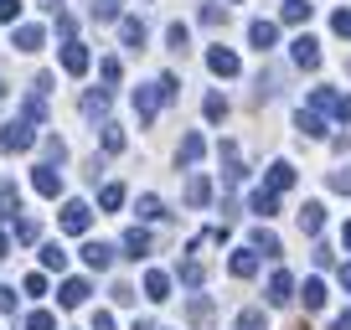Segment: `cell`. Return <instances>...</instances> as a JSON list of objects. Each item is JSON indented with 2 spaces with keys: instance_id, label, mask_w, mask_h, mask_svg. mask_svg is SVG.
I'll list each match as a JSON object with an SVG mask.
<instances>
[{
  "instance_id": "cell-7",
  "label": "cell",
  "mask_w": 351,
  "mask_h": 330,
  "mask_svg": "<svg viewBox=\"0 0 351 330\" xmlns=\"http://www.w3.org/2000/svg\"><path fill=\"white\" fill-rule=\"evenodd\" d=\"M88 62H93V57H88L83 42H67V47H62V73H67V77H83Z\"/></svg>"
},
{
  "instance_id": "cell-48",
  "label": "cell",
  "mask_w": 351,
  "mask_h": 330,
  "mask_svg": "<svg viewBox=\"0 0 351 330\" xmlns=\"http://www.w3.org/2000/svg\"><path fill=\"white\" fill-rule=\"evenodd\" d=\"M0 315H16V289L0 284Z\"/></svg>"
},
{
  "instance_id": "cell-36",
  "label": "cell",
  "mask_w": 351,
  "mask_h": 330,
  "mask_svg": "<svg viewBox=\"0 0 351 330\" xmlns=\"http://www.w3.org/2000/svg\"><path fill=\"white\" fill-rule=\"evenodd\" d=\"M285 21L289 26H305L310 21V5H305V0H285Z\"/></svg>"
},
{
  "instance_id": "cell-45",
  "label": "cell",
  "mask_w": 351,
  "mask_h": 330,
  "mask_svg": "<svg viewBox=\"0 0 351 330\" xmlns=\"http://www.w3.org/2000/svg\"><path fill=\"white\" fill-rule=\"evenodd\" d=\"M99 73H104V83H119V73H124V67H119V57H104V62H99Z\"/></svg>"
},
{
  "instance_id": "cell-50",
  "label": "cell",
  "mask_w": 351,
  "mask_h": 330,
  "mask_svg": "<svg viewBox=\"0 0 351 330\" xmlns=\"http://www.w3.org/2000/svg\"><path fill=\"white\" fill-rule=\"evenodd\" d=\"M330 191H351V170H330Z\"/></svg>"
},
{
  "instance_id": "cell-59",
  "label": "cell",
  "mask_w": 351,
  "mask_h": 330,
  "mask_svg": "<svg viewBox=\"0 0 351 330\" xmlns=\"http://www.w3.org/2000/svg\"><path fill=\"white\" fill-rule=\"evenodd\" d=\"M0 99H5V83H0Z\"/></svg>"
},
{
  "instance_id": "cell-31",
  "label": "cell",
  "mask_w": 351,
  "mask_h": 330,
  "mask_svg": "<svg viewBox=\"0 0 351 330\" xmlns=\"http://www.w3.org/2000/svg\"><path fill=\"white\" fill-rule=\"evenodd\" d=\"M42 268H57V274L67 268V253H62V242H47V248H42Z\"/></svg>"
},
{
  "instance_id": "cell-3",
  "label": "cell",
  "mask_w": 351,
  "mask_h": 330,
  "mask_svg": "<svg viewBox=\"0 0 351 330\" xmlns=\"http://www.w3.org/2000/svg\"><path fill=\"white\" fill-rule=\"evenodd\" d=\"M289 57H295V67L315 73V67H320V42H315V36H295V42H289Z\"/></svg>"
},
{
  "instance_id": "cell-24",
  "label": "cell",
  "mask_w": 351,
  "mask_h": 330,
  "mask_svg": "<svg viewBox=\"0 0 351 330\" xmlns=\"http://www.w3.org/2000/svg\"><path fill=\"white\" fill-rule=\"evenodd\" d=\"M248 207L258 212V217H274V212H279V196H274V191H263V186H258V191L248 196Z\"/></svg>"
},
{
  "instance_id": "cell-19",
  "label": "cell",
  "mask_w": 351,
  "mask_h": 330,
  "mask_svg": "<svg viewBox=\"0 0 351 330\" xmlns=\"http://www.w3.org/2000/svg\"><path fill=\"white\" fill-rule=\"evenodd\" d=\"M202 155H207V140H202V134H186V140H181V150H176V160H181V165H197Z\"/></svg>"
},
{
  "instance_id": "cell-55",
  "label": "cell",
  "mask_w": 351,
  "mask_h": 330,
  "mask_svg": "<svg viewBox=\"0 0 351 330\" xmlns=\"http://www.w3.org/2000/svg\"><path fill=\"white\" fill-rule=\"evenodd\" d=\"M5 253H11V232L0 227V258H5Z\"/></svg>"
},
{
  "instance_id": "cell-37",
  "label": "cell",
  "mask_w": 351,
  "mask_h": 330,
  "mask_svg": "<svg viewBox=\"0 0 351 330\" xmlns=\"http://www.w3.org/2000/svg\"><path fill=\"white\" fill-rule=\"evenodd\" d=\"M202 279H207V268H202L197 258H186V264H181V284H186V289H197Z\"/></svg>"
},
{
  "instance_id": "cell-46",
  "label": "cell",
  "mask_w": 351,
  "mask_h": 330,
  "mask_svg": "<svg viewBox=\"0 0 351 330\" xmlns=\"http://www.w3.org/2000/svg\"><path fill=\"white\" fill-rule=\"evenodd\" d=\"M202 21H207V26H222V21H228V11H222V5H202Z\"/></svg>"
},
{
  "instance_id": "cell-9",
  "label": "cell",
  "mask_w": 351,
  "mask_h": 330,
  "mask_svg": "<svg viewBox=\"0 0 351 330\" xmlns=\"http://www.w3.org/2000/svg\"><path fill=\"white\" fill-rule=\"evenodd\" d=\"M289 186H295V165H289V160H274V165H269L263 191H274V196H279V191H289Z\"/></svg>"
},
{
  "instance_id": "cell-52",
  "label": "cell",
  "mask_w": 351,
  "mask_h": 330,
  "mask_svg": "<svg viewBox=\"0 0 351 330\" xmlns=\"http://www.w3.org/2000/svg\"><path fill=\"white\" fill-rule=\"evenodd\" d=\"M93 330H114V315H109V309H93Z\"/></svg>"
},
{
  "instance_id": "cell-44",
  "label": "cell",
  "mask_w": 351,
  "mask_h": 330,
  "mask_svg": "<svg viewBox=\"0 0 351 330\" xmlns=\"http://www.w3.org/2000/svg\"><path fill=\"white\" fill-rule=\"evenodd\" d=\"M238 330H263V309H243V315H238Z\"/></svg>"
},
{
  "instance_id": "cell-23",
  "label": "cell",
  "mask_w": 351,
  "mask_h": 330,
  "mask_svg": "<svg viewBox=\"0 0 351 330\" xmlns=\"http://www.w3.org/2000/svg\"><path fill=\"white\" fill-rule=\"evenodd\" d=\"M16 212H21V191H16L11 181H0V217L16 222Z\"/></svg>"
},
{
  "instance_id": "cell-54",
  "label": "cell",
  "mask_w": 351,
  "mask_h": 330,
  "mask_svg": "<svg viewBox=\"0 0 351 330\" xmlns=\"http://www.w3.org/2000/svg\"><path fill=\"white\" fill-rule=\"evenodd\" d=\"M330 330H351V309H341V315L330 320Z\"/></svg>"
},
{
  "instance_id": "cell-33",
  "label": "cell",
  "mask_w": 351,
  "mask_h": 330,
  "mask_svg": "<svg viewBox=\"0 0 351 330\" xmlns=\"http://www.w3.org/2000/svg\"><path fill=\"white\" fill-rule=\"evenodd\" d=\"M336 99H341V93H330V88H315V93H310V109H315V114H336Z\"/></svg>"
},
{
  "instance_id": "cell-11",
  "label": "cell",
  "mask_w": 351,
  "mask_h": 330,
  "mask_svg": "<svg viewBox=\"0 0 351 330\" xmlns=\"http://www.w3.org/2000/svg\"><path fill=\"white\" fill-rule=\"evenodd\" d=\"M155 109H160V88H134V114H140V124H150L155 119Z\"/></svg>"
},
{
  "instance_id": "cell-38",
  "label": "cell",
  "mask_w": 351,
  "mask_h": 330,
  "mask_svg": "<svg viewBox=\"0 0 351 330\" xmlns=\"http://www.w3.org/2000/svg\"><path fill=\"white\" fill-rule=\"evenodd\" d=\"M26 330H57V315L52 309H32V315H26Z\"/></svg>"
},
{
  "instance_id": "cell-18",
  "label": "cell",
  "mask_w": 351,
  "mask_h": 330,
  "mask_svg": "<svg viewBox=\"0 0 351 330\" xmlns=\"http://www.w3.org/2000/svg\"><path fill=\"white\" fill-rule=\"evenodd\" d=\"M83 114L88 119H104V114H109V88H88L83 93Z\"/></svg>"
},
{
  "instance_id": "cell-28",
  "label": "cell",
  "mask_w": 351,
  "mask_h": 330,
  "mask_svg": "<svg viewBox=\"0 0 351 330\" xmlns=\"http://www.w3.org/2000/svg\"><path fill=\"white\" fill-rule=\"evenodd\" d=\"M186 315H191V325H212V299H207V294H197V299L186 305Z\"/></svg>"
},
{
  "instance_id": "cell-8",
  "label": "cell",
  "mask_w": 351,
  "mask_h": 330,
  "mask_svg": "<svg viewBox=\"0 0 351 330\" xmlns=\"http://www.w3.org/2000/svg\"><path fill=\"white\" fill-rule=\"evenodd\" d=\"M228 274L232 279H253L258 274V248H238V253L228 258Z\"/></svg>"
},
{
  "instance_id": "cell-39",
  "label": "cell",
  "mask_w": 351,
  "mask_h": 330,
  "mask_svg": "<svg viewBox=\"0 0 351 330\" xmlns=\"http://www.w3.org/2000/svg\"><path fill=\"white\" fill-rule=\"evenodd\" d=\"M42 150H47V165H62L67 160V144L57 140V134H52V140H42Z\"/></svg>"
},
{
  "instance_id": "cell-15",
  "label": "cell",
  "mask_w": 351,
  "mask_h": 330,
  "mask_svg": "<svg viewBox=\"0 0 351 330\" xmlns=\"http://www.w3.org/2000/svg\"><path fill=\"white\" fill-rule=\"evenodd\" d=\"M119 42L130 47V52L145 47V21H140V16H124V21H119Z\"/></svg>"
},
{
  "instance_id": "cell-42",
  "label": "cell",
  "mask_w": 351,
  "mask_h": 330,
  "mask_svg": "<svg viewBox=\"0 0 351 330\" xmlns=\"http://www.w3.org/2000/svg\"><path fill=\"white\" fill-rule=\"evenodd\" d=\"M36 232H42V227H36L32 217H21V222H16V242H36Z\"/></svg>"
},
{
  "instance_id": "cell-22",
  "label": "cell",
  "mask_w": 351,
  "mask_h": 330,
  "mask_svg": "<svg viewBox=\"0 0 351 330\" xmlns=\"http://www.w3.org/2000/svg\"><path fill=\"white\" fill-rule=\"evenodd\" d=\"M295 129H300V134H310V140H320V134H326V124H320V114H315V109H300V114H295Z\"/></svg>"
},
{
  "instance_id": "cell-12",
  "label": "cell",
  "mask_w": 351,
  "mask_h": 330,
  "mask_svg": "<svg viewBox=\"0 0 351 330\" xmlns=\"http://www.w3.org/2000/svg\"><path fill=\"white\" fill-rule=\"evenodd\" d=\"M83 264L104 274V268H114V248L109 242H83Z\"/></svg>"
},
{
  "instance_id": "cell-56",
  "label": "cell",
  "mask_w": 351,
  "mask_h": 330,
  "mask_svg": "<svg viewBox=\"0 0 351 330\" xmlns=\"http://www.w3.org/2000/svg\"><path fill=\"white\" fill-rule=\"evenodd\" d=\"M341 284H346V289H351V264H341Z\"/></svg>"
},
{
  "instance_id": "cell-20",
  "label": "cell",
  "mask_w": 351,
  "mask_h": 330,
  "mask_svg": "<svg viewBox=\"0 0 351 330\" xmlns=\"http://www.w3.org/2000/svg\"><path fill=\"white\" fill-rule=\"evenodd\" d=\"M212 201V181L207 176H191L186 181V207H207Z\"/></svg>"
},
{
  "instance_id": "cell-2",
  "label": "cell",
  "mask_w": 351,
  "mask_h": 330,
  "mask_svg": "<svg viewBox=\"0 0 351 330\" xmlns=\"http://www.w3.org/2000/svg\"><path fill=\"white\" fill-rule=\"evenodd\" d=\"M11 47H16V52H42L47 31H42V26H32V21H21V26H11Z\"/></svg>"
},
{
  "instance_id": "cell-16",
  "label": "cell",
  "mask_w": 351,
  "mask_h": 330,
  "mask_svg": "<svg viewBox=\"0 0 351 330\" xmlns=\"http://www.w3.org/2000/svg\"><path fill=\"white\" fill-rule=\"evenodd\" d=\"M320 227H326V207H320V201H305V207H300V232L315 238Z\"/></svg>"
},
{
  "instance_id": "cell-58",
  "label": "cell",
  "mask_w": 351,
  "mask_h": 330,
  "mask_svg": "<svg viewBox=\"0 0 351 330\" xmlns=\"http://www.w3.org/2000/svg\"><path fill=\"white\" fill-rule=\"evenodd\" d=\"M134 330H155V325H150V320H134Z\"/></svg>"
},
{
  "instance_id": "cell-40",
  "label": "cell",
  "mask_w": 351,
  "mask_h": 330,
  "mask_svg": "<svg viewBox=\"0 0 351 330\" xmlns=\"http://www.w3.org/2000/svg\"><path fill=\"white\" fill-rule=\"evenodd\" d=\"M134 212H140V217H145V222H155V217H165V207H160V196H140V207H134Z\"/></svg>"
},
{
  "instance_id": "cell-57",
  "label": "cell",
  "mask_w": 351,
  "mask_h": 330,
  "mask_svg": "<svg viewBox=\"0 0 351 330\" xmlns=\"http://www.w3.org/2000/svg\"><path fill=\"white\" fill-rule=\"evenodd\" d=\"M341 242H346V248H351V222H346V227H341Z\"/></svg>"
},
{
  "instance_id": "cell-14",
  "label": "cell",
  "mask_w": 351,
  "mask_h": 330,
  "mask_svg": "<svg viewBox=\"0 0 351 330\" xmlns=\"http://www.w3.org/2000/svg\"><path fill=\"white\" fill-rule=\"evenodd\" d=\"M83 299H88V279H67V284L57 289V305L62 309H77Z\"/></svg>"
},
{
  "instance_id": "cell-53",
  "label": "cell",
  "mask_w": 351,
  "mask_h": 330,
  "mask_svg": "<svg viewBox=\"0 0 351 330\" xmlns=\"http://www.w3.org/2000/svg\"><path fill=\"white\" fill-rule=\"evenodd\" d=\"M336 119H341V124H351V93H346V99H336Z\"/></svg>"
},
{
  "instance_id": "cell-27",
  "label": "cell",
  "mask_w": 351,
  "mask_h": 330,
  "mask_svg": "<svg viewBox=\"0 0 351 330\" xmlns=\"http://www.w3.org/2000/svg\"><path fill=\"white\" fill-rule=\"evenodd\" d=\"M253 248H258L263 258H279V253H285V248H279V238H274L269 227H258V232H253Z\"/></svg>"
},
{
  "instance_id": "cell-4",
  "label": "cell",
  "mask_w": 351,
  "mask_h": 330,
  "mask_svg": "<svg viewBox=\"0 0 351 330\" xmlns=\"http://www.w3.org/2000/svg\"><path fill=\"white\" fill-rule=\"evenodd\" d=\"M32 186H36V196H62V170L57 165H36V176H32Z\"/></svg>"
},
{
  "instance_id": "cell-60",
  "label": "cell",
  "mask_w": 351,
  "mask_h": 330,
  "mask_svg": "<svg viewBox=\"0 0 351 330\" xmlns=\"http://www.w3.org/2000/svg\"><path fill=\"white\" fill-rule=\"evenodd\" d=\"M346 73H351V62H346Z\"/></svg>"
},
{
  "instance_id": "cell-25",
  "label": "cell",
  "mask_w": 351,
  "mask_h": 330,
  "mask_svg": "<svg viewBox=\"0 0 351 330\" xmlns=\"http://www.w3.org/2000/svg\"><path fill=\"white\" fill-rule=\"evenodd\" d=\"M300 299H305V309H326V284H320V279H305Z\"/></svg>"
},
{
  "instance_id": "cell-41",
  "label": "cell",
  "mask_w": 351,
  "mask_h": 330,
  "mask_svg": "<svg viewBox=\"0 0 351 330\" xmlns=\"http://www.w3.org/2000/svg\"><path fill=\"white\" fill-rule=\"evenodd\" d=\"M155 88H160V103H171L176 93H181V83H176V73H165L160 83H155Z\"/></svg>"
},
{
  "instance_id": "cell-13",
  "label": "cell",
  "mask_w": 351,
  "mask_h": 330,
  "mask_svg": "<svg viewBox=\"0 0 351 330\" xmlns=\"http://www.w3.org/2000/svg\"><path fill=\"white\" fill-rule=\"evenodd\" d=\"M248 42L258 47V52H274V42H279V26H274V21H253V26H248Z\"/></svg>"
},
{
  "instance_id": "cell-30",
  "label": "cell",
  "mask_w": 351,
  "mask_h": 330,
  "mask_svg": "<svg viewBox=\"0 0 351 330\" xmlns=\"http://www.w3.org/2000/svg\"><path fill=\"white\" fill-rule=\"evenodd\" d=\"M202 114H207L212 124H217V119H228V99H222V93H207V99H202Z\"/></svg>"
},
{
  "instance_id": "cell-49",
  "label": "cell",
  "mask_w": 351,
  "mask_h": 330,
  "mask_svg": "<svg viewBox=\"0 0 351 330\" xmlns=\"http://www.w3.org/2000/svg\"><path fill=\"white\" fill-rule=\"evenodd\" d=\"M134 299H140V294H134L130 284H114V305H134Z\"/></svg>"
},
{
  "instance_id": "cell-6",
  "label": "cell",
  "mask_w": 351,
  "mask_h": 330,
  "mask_svg": "<svg viewBox=\"0 0 351 330\" xmlns=\"http://www.w3.org/2000/svg\"><path fill=\"white\" fill-rule=\"evenodd\" d=\"M207 67H212V73H217V77H238V52H232V47H212V52H207Z\"/></svg>"
},
{
  "instance_id": "cell-17",
  "label": "cell",
  "mask_w": 351,
  "mask_h": 330,
  "mask_svg": "<svg viewBox=\"0 0 351 330\" xmlns=\"http://www.w3.org/2000/svg\"><path fill=\"white\" fill-rule=\"evenodd\" d=\"M145 299H155V305H160V299H171V274L150 268V274H145Z\"/></svg>"
},
{
  "instance_id": "cell-1",
  "label": "cell",
  "mask_w": 351,
  "mask_h": 330,
  "mask_svg": "<svg viewBox=\"0 0 351 330\" xmlns=\"http://www.w3.org/2000/svg\"><path fill=\"white\" fill-rule=\"evenodd\" d=\"M36 144V129H32V119H11L5 129H0V155H26Z\"/></svg>"
},
{
  "instance_id": "cell-21",
  "label": "cell",
  "mask_w": 351,
  "mask_h": 330,
  "mask_svg": "<svg viewBox=\"0 0 351 330\" xmlns=\"http://www.w3.org/2000/svg\"><path fill=\"white\" fill-rule=\"evenodd\" d=\"M124 253H130V258H145V253H150V232H145V227H130V232H124Z\"/></svg>"
},
{
  "instance_id": "cell-29",
  "label": "cell",
  "mask_w": 351,
  "mask_h": 330,
  "mask_svg": "<svg viewBox=\"0 0 351 330\" xmlns=\"http://www.w3.org/2000/svg\"><path fill=\"white\" fill-rule=\"evenodd\" d=\"M99 207H104V212H119V207H124V186H119V181H109V186L99 191Z\"/></svg>"
},
{
  "instance_id": "cell-34",
  "label": "cell",
  "mask_w": 351,
  "mask_h": 330,
  "mask_svg": "<svg viewBox=\"0 0 351 330\" xmlns=\"http://www.w3.org/2000/svg\"><path fill=\"white\" fill-rule=\"evenodd\" d=\"M26 119H32V124L47 119V93L42 88H32V99H26Z\"/></svg>"
},
{
  "instance_id": "cell-5",
  "label": "cell",
  "mask_w": 351,
  "mask_h": 330,
  "mask_svg": "<svg viewBox=\"0 0 351 330\" xmlns=\"http://www.w3.org/2000/svg\"><path fill=\"white\" fill-rule=\"evenodd\" d=\"M88 222H93V212H88V201H62V232H88Z\"/></svg>"
},
{
  "instance_id": "cell-10",
  "label": "cell",
  "mask_w": 351,
  "mask_h": 330,
  "mask_svg": "<svg viewBox=\"0 0 351 330\" xmlns=\"http://www.w3.org/2000/svg\"><path fill=\"white\" fill-rule=\"evenodd\" d=\"M289 299H295V279H289L285 268H274V274H269V305H289Z\"/></svg>"
},
{
  "instance_id": "cell-43",
  "label": "cell",
  "mask_w": 351,
  "mask_h": 330,
  "mask_svg": "<svg viewBox=\"0 0 351 330\" xmlns=\"http://www.w3.org/2000/svg\"><path fill=\"white\" fill-rule=\"evenodd\" d=\"M21 5H26V0H0V21H5V26H16V16H21Z\"/></svg>"
},
{
  "instance_id": "cell-47",
  "label": "cell",
  "mask_w": 351,
  "mask_h": 330,
  "mask_svg": "<svg viewBox=\"0 0 351 330\" xmlns=\"http://www.w3.org/2000/svg\"><path fill=\"white\" fill-rule=\"evenodd\" d=\"M330 26H336V36H351V11H336V16H330Z\"/></svg>"
},
{
  "instance_id": "cell-26",
  "label": "cell",
  "mask_w": 351,
  "mask_h": 330,
  "mask_svg": "<svg viewBox=\"0 0 351 330\" xmlns=\"http://www.w3.org/2000/svg\"><path fill=\"white\" fill-rule=\"evenodd\" d=\"M93 21H124V0H93Z\"/></svg>"
},
{
  "instance_id": "cell-32",
  "label": "cell",
  "mask_w": 351,
  "mask_h": 330,
  "mask_svg": "<svg viewBox=\"0 0 351 330\" xmlns=\"http://www.w3.org/2000/svg\"><path fill=\"white\" fill-rule=\"evenodd\" d=\"M119 150H124V129L104 119V155H119Z\"/></svg>"
},
{
  "instance_id": "cell-35",
  "label": "cell",
  "mask_w": 351,
  "mask_h": 330,
  "mask_svg": "<svg viewBox=\"0 0 351 330\" xmlns=\"http://www.w3.org/2000/svg\"><path fill=\"white\" fill-rule=\"evenodd\" d=\"M165 42H171V52H186L191 31H186V26H181V21H171V26H165Z\"/></svg>"
},
{
  "instance_id": "cell-51",
  "label": "cell",
  "mask_w": 351,
  "mask_h": 330,
  "mask_svg": "<svg viewBox=\"0 0 351 330\" xmlns=\"http://www.w3.org/2000/svg\"><path fill=\"white\" fill-rule=\"evenodd\" d=\"M21 289H26V294H47V279H42V274H32V279H26Z\"/></svg>"
}]
</instances>
